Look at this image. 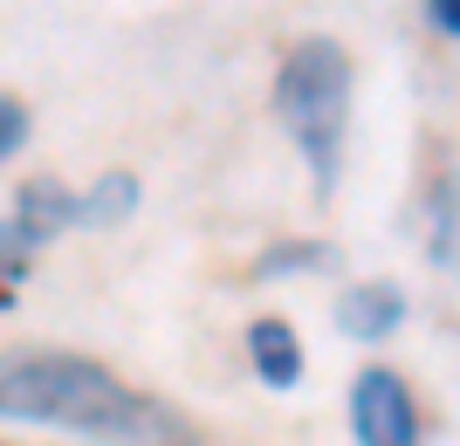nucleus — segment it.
<instances>
[{"label": "nucleus", "instance_id": "9", "mask_svg": "<svg viewBox=\"0 0 460 446\" xmlns=\"http://www.w3.org/2000/svg\"><path fill=\"white\" fill-rule=\"evenodd\" d=\"M309 261H323V248H275V254H261V282L282 268H309Z\"/></svg>", "mask_w": 460, "mask_h": 446}, {"label": "nucleus", "instance_id": "11", "mask_svg": "<svg viewBox=\"0 0 460 446\" xmlns=\"http://www.w3.org/2000/svg\"><path fill=\"white\" fill-rule=\"evenodd\" d=\"M0 254H21V233H14V220H0Z\"/></svg>", "mask_w": 460, "mask_h": 446}, {"label": "nucleus", "instance_id": "6", "mask_svg": "<svg viewBox=\"0 0 460 446\" xmlns=\"http://www.w3.org/2000/svg\"><path fill=\"white\" fill-rule=\"evenodd\" d=\"M248 357H254V371L269 378V391H288L303 378V344H296V330H288L282 316H261L248 330Z\"/></svg>", "mask_w": 460, "mask_h": 446}, {"label": "nucleus", "instance_id": "3", "mask_svg": "<svg viewBox=\"0 0 460 446\" xmlns=\"http://www.w3.org/2000/svg\"><path fill=\"white\" fill-rule=\"evenodd\" d=\"M350 426L358 446H420V406L399 371H365L350 385Z\"/></svg>", "mask_w": 460, "mask_h": 446}, {"label": "nucleus", "instance_id": "2", "mask_svg": "<svg viewBox=\"0 0 460 446\" xmlns=\"http://www.w3.org/2000/svg\"><path fill=\"white\" fill-rule=\"evenodd\" d=\"M275 117L296 137V152L309 158L316 199H330L337 172H344V137H350V56L337 41L309 35L288 48L282 76H275Z\"/></svg>", "mask_w": 460, "mask_h": 446}, {"label": "nucleus", "instance_id": "10", "mask_svg": "<svg viewBox=\"0 0 460 446\" xmlns=\"http://www.w3.org/2000/svg\"><path fill=\"white\" fill-rule=\"evenodd\" d=\"M426 21H433L440 35H454V41H460V0H426Z\"/></svg>", "mask_w": 460, "mask_h": 446}, {"label": "nucleus", "instance_id": "1", "mask_svg": "<svg viewBox=\"0 0 460 446\" xmlns=\"http://www.w3.org/2000/svg\"><path fill=\"white\" fill-rule=\"evenodd\" d=\"M0 412L21 426H62L111 446H199V426L179 406L131 391L117 371H103L96 357H76V350L0 357Z\"/></svg>", "mask_w": 460, "mask_h": 446}, {"label": "nucleus", "instance_id": "7", "mask_svg": "<svg viewBox=\"0 0 460 446\" xmlns=\"http://www.w3.org/2000/svg\"><path fill=\"white\" fill-rule=\"evenodd\" d=\"M131 206H137V179L131 172H111L103 186L76 193V227H124Z\"/></svg>", "mask_w": 460, "mask_h": 446}, {"label": "nucleus", "instance_id": "8", "mask_svg": "<svg viewBox=\"0 0 460 446\" xmlns=\"http://www.w3.org/2000/svg\"><path fill=\"white\" fill-rule=\"evenodd\" d=\"M21 144H28V110L21 97H0V158H14Z\"/></svg>", "mask_w": 460, "mask_h": 446}, {"label": "nucleus", "instance_id": "4", "mask_svg": "<svg viewBox=\"0 0 460 446\" xmlns=\"http://www.w3.org/2000/svg\"><path fill=\"white\" fill-rule=\"evenodd\" d=\"M405 323V295L385 289V282H358V289H344V302H337V330L350 337V344H378V337H392Z\"/></svg>", "mask_w": 460, "mask_h": 446}, {"label": "nucleus", "instance_id": "5", "mask_svg": "<svg viewBox=\"0 0 460 446\" xmlns=\"http://www.w3.org/2000/svg\"><path fill=\"white\" fill-rule=\"evenodd\" d=\"M76 227V193L56 186V179H35V186H21V206H14V233L21 248H35L49 233H69Z\"/></svg>", "mask_w": 460, "mask_h": 446}]
</instances>
